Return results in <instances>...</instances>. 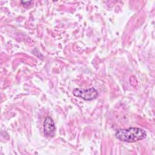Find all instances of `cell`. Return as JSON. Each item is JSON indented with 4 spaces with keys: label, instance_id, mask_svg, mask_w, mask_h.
I'll return each instance as SVG.
<instances>
[{
    "label": "cell",
    "instance_id": "obj_1",
    "mask_svg": "<svg viewBox=\"0 0 155 155\" xmlns=\"http://www.w3.org/2000/svg\"><path fill=\"white\" fill-rule=\"evenodd\" d=\"M115 136L117 139L125 142H134L147 137L146 131L140 128L130 127L116 131Z\"/></svg>",
    "mask_w": 155,
    "mask_h": 155
},
{
    "label": "cell",
    "instance_id": "obj_2",
    "mask_svg": "<svg viewBox=\"0 0 155 155\" xmlns=\"http://www.w3.org/2000/svg\"><path fill=\"white\" fill-rule=\"evenodd\" d=\"M73 94L76 97H81L86 101L94 99L98 96V92L94 87H90L86 90L75 88L73 91Z\"/></svg>",
    "mask_w": 155,
    "mask_h": 155
},
{
    "label": "cell",
    "instance_id": "obj_3",
    "mask_svg": "<svg viewBox=\"0 0 155 155\" xmlns=\"http://www.w3.org/2000/svg\"><path fill=\"white\" fill-rule=\"evenodd\" d=\"M56 127L53 119L47 116L44 122V133L47 137H52L55 135Z\"/></svg>",
    "mask_w": 155,
    "mask_h": 155
},
{
    "label": "cell",
    "instance_id": "obj_4",
    "mask_svg": "<svg viewBox=\"0 0 155 155\" xmlns=\"http://www.w3.org/2000/svg\"><path fill=\"white\" fill-rule=\"evenodd\" d=\"M31 2V1H21V3L23 4L24 5H29Z\"/></svg>",
    "mask_w": 155,
    "mask_h": 155
}]
</instances>
